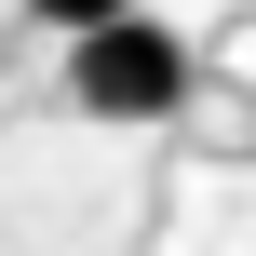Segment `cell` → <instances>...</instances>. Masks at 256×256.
<instances>
[{
    "instance_id": "obj_1",
    "label": "cell",
    "mask_w": 256,
    "mask_h": 256,
    "mask_svg": "<svg viewBox=\"0 0 256 256\" xmlns=\"http://www.w3.org/2000/svg\"><path fill=\"white\" fill-rule=\"evenodd\" d=\"M68 108L81 122H176L189 108V40L135 0V14H108V27H81L68 40Z\"/></svg>"
},
{
    "instance_id": "obj_2",
    "label": "cell",
    "mask_w": 256,
    "mask_h": 256,
    "mask_svg": "<svg viewBox=\"0 0 256 256\" xmlns=\"http://www.w3.org/2000/svg\"><path fill=\"white\" fill-rule=\"evenodd\" d=\"M108 14H135V0H27V27H54V40H81V27H108Z\"/></svg>"
}]
</instances>
